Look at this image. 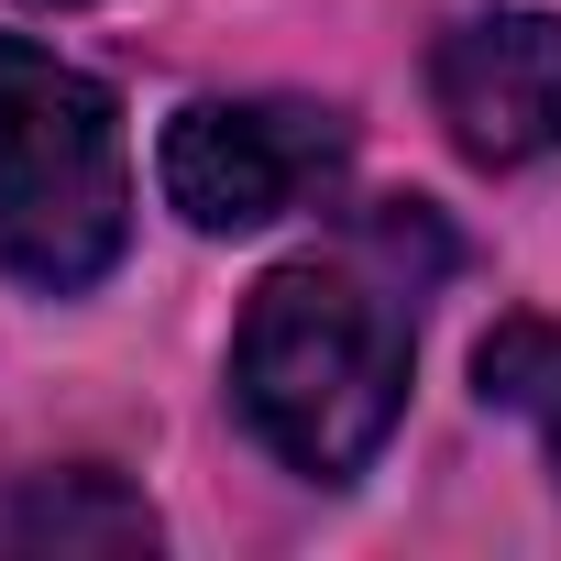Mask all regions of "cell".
Instances as JSON below:
<instances>
[{
	"mask_svg": "<svg viewBox=\"0 0 561 561\" xmlns=\"http://www.w3.org/2000/svg\"><path fill=\"white\" fill-rule=\"evenodd\" d=\"M440 275H451V231L419 198H386L331 253H298L253 287L231 331V397L287 473L353 484L386 451L419 364V298Z\"/></svg>",
	"mask_w": 561,
	"mask_h": 561,
	"instance_id": "1",
	"label": "cell"
},
{
	"mask_svg": "<svg viewBox=\"0 0 561 561\" xmlns=\"http://www.w3.org/2000/svg\"><path fill=\"white\" fill-rule=\"evenodd\" d=\"M133 242V144H122V100L0 34V264L45 298H78L122 264Z\"/></svg>",
	"mask_w": 561,
	"mask_h": 561,
	"instance_id": "2",
	"label": "cell"
},
{
	"mask_svg": "<svg viewBox=\"0 0 561 561\" xmlns=\"http://www.w3.org/2000/svg\"><path fill=\"white\" fill-rule=\"evenodd\" d=\"M342 165H353V122L320 100H187L154 144L165 209L187 231H264L331 198Z\"/></svg>",
	"mask_w": 561,
	"mask_h": 561,
	"instance_id": "3",
	"label": "cell"
},
{
	"mask_svg": "<svg viewBox=\"0 0 561 561\" xmlns=\"http://www.w3.org/2000/svg\"><path fill=\"white\" fill-rule=\"evenodd\" d=\"M430 111L473 165L561 154V12H473L430 45Z\"/></svg>",
	"mask_w": 561,
	"mask_h": 561,
	"instance_id": "4",
	"label": "cell"
},
{
	"mask_svg": "<svg viewBox=\"0 0 561 561\" xmlns=\"http://www.w3.org/2000/svg\"><path fill=\"white\" fill-rule=\"evenodd\" d=\"M473 375H484V408L528 419L550 440V462H561V320H495Z\"/></svg>",
	"mask_w": 561,
	"mask_h": 561,
	"instance_id": "5",
	"label": "cell"
},
{
	"mask_svg": "<svg viewBox=\"0 0 561 561\" xmlns=\"http://www.w3.org/2000/svg\"><path fill=\"white\" fill-rule=\"evenodd\" d=\"M23 539H56V550H144L154 517H144L111 473H67V484H45V495L23 506Z\"/></svg>",
	"mask_w": 561,
	"mask_h": 561,
	"instance_id": "6",
	"label": "cell"
}]
</instances>
